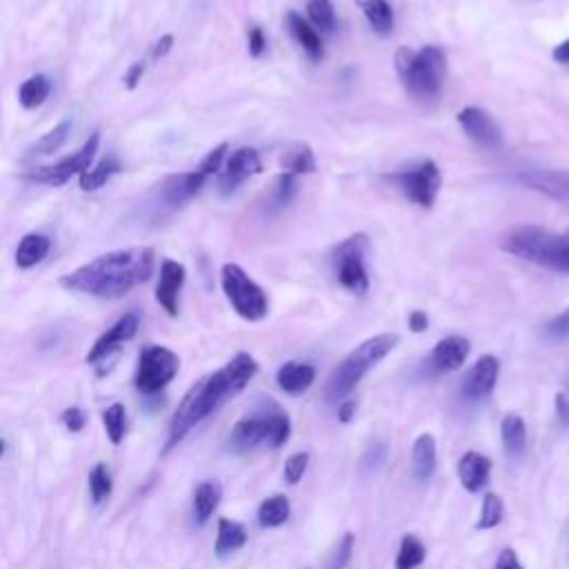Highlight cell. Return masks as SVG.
<instances>
[{"label": "cell", "instance_id": "obj_35", "mask_svg": "<svg viewBox=\"0 0 569 569\" xmlns=\"http://www.w3.org/2000/svg\"><path fill=\"white\" fill-rule=\"evenodd\" d=\"M112 489L114 480L108 465H105V462H96L90 471V494L94 505H103V503L112 496Z\"/></svg>", "mask_w": 569, "mask_h": 569}, {"label": "cell", "instance_id": "obj_11", "mask_svg": "<svg viewBox=\"0 0 569 569\" xmlns=\"http://www.w3.org/2000/svg\"><path fill=\"white\" fill-rule=\"evenodd\" d=\"M394 183L405 194L407 201L416 203L423 210H429L436 203L438 192H441L443 176L434 160H423L418 168L405 169L394 174Z\"/></svg>", "mask_w": 569, "mask_h": 569}, {"label": "cell", "instance_id": "obj_25", "mask_svg": "<svg viewBox=\"0 0 569 569\" xmlns=\"http://www.w3.org/2000/svg\"><path fill=\"white\" fill-rule=\"evenodd\" d=\"M49 249H52V240L47 236L27 234L16 249V265L21 270H31L47 258Z\"/></svg>", "mask_w": 569, "mask_h": 569}, {"label": "cell", "instance_id": "obj_28", "mask_svg": "<svg viewBox=\"0 0 569 569\" xmlns=\"http://www.w3.org/2000/svg\"><path fill=\"white\" fill-rule=\"evenodd\" d=\"M291 516L289 498L283 494H274V496L265 498L258 507V525L263 530H274V527L285 525Z\"/></svg>", "mask_w": 569, "mask_h": 569}, {"label": "cell", "instance_id": "obj_51", "mask_svg": "<svg viewBox=\"0 0 569 569\" xmlns=\"http://www.w3.org/2000/svg\"><path fill=\"white\" fill-rule=\"evenodd\" d=\"M356 416V402L354 401H342L339 405V420L341 423H351V418Z\"/></svg>", "mask_w": 569, "mask_h": 569}, {"label": "cell", "instance_id": "obj_8", "mask_svg": "<svg viewBox=\"0 0 569 569\" xmlns=\"http://www.w3.org/2000/svg\"><path fill=\"white\" fill-rule=\"evenodd\" d=\"M180 369V360L169 347L147 345L141 349L136 369V390L145 396H154L163 392L176 378Z\"/></svg>", "mask_w": 569, "mask_h": 569}, {"label": "cell", "instance_id": "obj_40", "mask_svg": "<svg viewBox=\"0 0 569 569\" xmlns=\"http://www.w3.org/2000/svg\"><path fill=\"white\" fill-rule=\"evenodd\" d=\"M307 465H309V454L307 452H296V454H291L289 458L285 461V480L289 485H296L300 483V478L305 476V471H307Z\"/></svg>", "mask_w": 569, "mask_h": 569}, {"label": "cell", "instance_id": "obj_36", "mask_svg": "<svg viewBox=\"0 0 569 569\" xmlns=\"http://www.w3.org/2000/svg\"><path fill=\"white\" fill-rule=\"evenodd\" d=\"M103 425H105V432H108L109 441H112L114 445H118V443L123 441L125 432H127V411H125V405L114 402V405L105 407Z\"/></svg>", "mask_w": 569, "mask_h": 569}, {"label": "cell", "instance_id": "obj_14", "mask_svg": "<svg viewBox=\"0 0 569 569\" xmlns=\"http://www.w3.org/2000/svg\"><path fill=\"white\" fill-rule=\"evenodd\" d=\"M138 327H141V318H138V314L134 312L125 314L123 318L116 321V325L109 327V330L94 342V347H91L85 360L90 365H99L103 363V360H108L109 356H112L114 351L123 345V342L132 341L134 336L138 334Z\"/></svg>", "mask_w": 569, "mask_h": 569}, {"label": "cell", "instance_id": "obj_44", "mask_svg": "<svg viewBox=\"0 0 569 569\" xmlns=\"http://www.w3.org/2000/svg\"><path fill=\"white\" fill-rule=\"evenodd\" d=\"M60 420H63L65 427H67L69 432H73V434L82 432L87 425V416H85V411L81 410V407H67V410L60 414Z\"/></svg>", "mask_w": 569, "mask_h": 569}, {"label": "cell", "instance_id": "obj_46", "mask_svg": "<svg viewBox=\"0 0 569 569\" xmlns=\"http://www.w3.org/2000/svg\"><path fill=\"white\" fill-rule=\"evenodd\" d=\"M145 69L147 65L142 63V60L134 63L132 67H129L127 76H125V87H127V90H136V85L142 81V76H145Z\"/></svg>", "mask_w": 569, "mask_h": 569}, {"label": "cell", "instance_id": "obj_39", "mask_svg": "<svg viewBox=\"0 0 569 569\" xmlns=\"http://www.w3.org/2000/svg\"><path fill=\"white\" fill-rule=\"evenodd\" d=\"M228 150H229L228 142H220L219 147H214V150H211L210 154H207L205 159L201 160L198 169H201L203 174H207V176L220 174V171H223V168H225V160H228Z\"/></svg>", "mask_w": 569, "mask_h": 569}, {"label": "cell", "instance_id": "obj_27", "mask_svg": "<svg viewBox=\"0 0 569 569\" xmlns=\"http://www.w3.org/2000/svg\"><path fill=\"white\" fill-rule=\"evenodd\" d=\"M360 9H363L365 18H367L369 27L376 31L378 36H390L394 31V9L387 0H363L360 3Z\"/></svg>", "mask_w": 569, "mask_h": 569}, {"label": "cell", "instance_id": "obj_41", "mask_svg": "<svg viewBox=\"0 0 569 569\" xmlns=\"http://www.w3.org/2000/svg\"><path fill=\"white\" fill-rule=\"evenodd\" d=\"M296 192H298V176L283 171V174L279 176V183H276V192H274L276 205L280 207L289 205L291 198L296 196Z\"/></svg>", "mask_w": 569, "mask_h": 569}, {"label": "cell", "instance_id": "obj_17", "mask_svg": "<svg viewBox=\"0 0 569 569\" xmlns=\"http://www.w3.org/2000/svg\"><path fill=\"white\" fill-rule=\"evenodd\" d=\"M518 180L525 185L527 189L545 194V196L554 198L558 203H567L569 205V171L558 169H534L522 171L518 174Z\"/></svg>", "mask_w": 569, "mask_h": 569}, {"label": "cell", "instance_id": "obj_4", "mask_svg": "<svg viewBox=\"0 0 569 569\" xmlns=\"http://www.w3.org/2000/svg\"><path fill=\"white\" fill-rule=\"evenodd\" d=\"M394 60L407 94L418 100H432L441 94L447 76V58L441 47L425 45L418 52L401 47Z\"/></svg>", "mask_w": 569, "mask_h": 569}, {"label": "cell", "instance_id": "obj_26", "mask_svg": "<svg viewBox=\"0 0 569 569\" xmlns=\"http://www.w3.org/2000/svg\"><path fill=\"white\" fill-rule=\"evenodd\" d=\"M247 543V530L240 525L238 521H229V518H219V534H216V556L225 558L229 554L238 552Z\"/></svg>", "mask_w": 569, "mask_h": 569}, {"label": "cell", "instance_id": "obj_22", "mask_svg": "<svg viewBox=\"0 0 569 569\" xmlns=\"http://www.w3.org/2000/svg\"><path fill=\"white\" fill-rule=\"evenodd\" d=\"M287 27H289L291 36H294L296 43L303 47V52L307 54L312 60H321L325 56V47H323L321 34L316 31V27L309 25L300 13L289 12L287 13Z\"/></svg>", "mask_w": 569, "mask_h": 569}, {"label": "cell", "instance_id": "obj_49", "mask_svg": "<svg viewBox=\"0 0 569 569\" xmlns=\"http://www.w3.org/2000/svg\"><path fill=\"white\" fill-rule=\"evenodd\" d=\"M171 47H174V36H171V34L160 36V39L156 40L154 49H151V56H154L156 60L165 58L171 52Z\"/></svg>", "mask_w": 569, "mask_h": 569}, {"label": "cell", "instance_id": "obj_5", "mask_svg": "<svg viewBox=\"0 0 569 569\" xmlns=\"http://www.w3.org/2000/svg\"><path fill=\"white\" fill-rule=\"evenodd\" d=\"M399 341L401 339L396 334H378L360 342L332 372L330 381L325 385V399L332 402L345 401L356 390V385L367 376L369 369L376 367L390 351L396 349Z\"/></svg>", "mask_w": 569, "mask_h": 569}, {"label": "cell", "instance_id": "obj_29", "mask_svg": "<svg viewBox=\"0 0 569 569\" xmlns=\"http://www.w3.org/2000/svg\"><path fill=\"white\" fill-rule=\"evenodd\" d=\"M501 438H503V445H505L507 454L521 456L527 445L525 420H522L518 414H507L505 418L501 420Z\"/></svg>", "mask_w": 569, "mask_h": 569}, {"label": "cell", "instance_id": "obj_31", "mask_svg": "<svg viewBox=\"0 0 569 569\" xmlns=\"http://www.w3.org/2000/svg\"><path fill=\"white\" fill-rule=\"evenodd\" d=\"M120 169H123V165H120V160L116 156H105L103 160H99L94 168L81 176V189L82 192H96L103 185H108Z\"/></svg>", "mask_w": 569, "mask_h": 569}, {"label": "cell", "instance_id": "obj_32", "mask_svg": "<svg viewBox=\"0 0 569 569\" xmlns=\"http://www.w3.org/2000/svg\"><path fill=\"white\" fill-rule=\"evenodd\" d=\"M280 165H283V171L298 176V178L300 176L314 174V171L318 169L312 147L305 145V142H298V145H294L291 150H287Z\"/></svg>", "mask_w": 569, "mask_h": 569}, {"label": "cell", "instance_id": "obj_38", "mask_svg": "<svg viewBox=\"0 0 569 569\" xmlns=\"http://www.w3.org/2000/svg\"><path fill=\"white\" fill-rule=\"evenodd\" d=\"M503 516H505V505H503L501 496L498 494H485L483 498V510H480V518L476 522L478 530H494L503 522Z\"/></svg>", "mask_w": 569, "mask_h": 569}, {"label": "cell", "instance_id": "obj_12", "mask_svg": "<svg viewBox=\"0 0 569 569\" xmlns=\"http://www.w3.org/2000/svg\"><path fill=\"white\" fill-rule=\"evenodd\" d=\"M263 163L261 156L254 147H240V150L231 151L229 159L225 160V168L219 174V189L223 196L234 194L240 185L252 176L261 174Z\"/></svg>", "mask_w": 569, "mask_h": 569}, {"label": "cell", "instance_id": "obj_9", "mask_svg": "<svg viewBox=\"0 0 569 569\" xmlns=\"http://www.w3.org/2000/svg\"><path fill=\"white\" fill-rule=\"evenodd\" d=\"M365 252H367V236L365 234L349 236L334 249L336 279L351 294H365L369 289Z\"/></svg>", "mask_w": 569, "mask_h": 569}, {"label": "cell", "instance_id": "obj_10", "mask_svg": "<svg viewBox=\"0 0 569 569\" xmlns=\"http://www.w3.org/2000/svg\"><path fill=\"white\" fill-rule=\"evenodd\" d=\"M100 145V134H91L90 141L76 151V154L67 156V159L58 160L54 165H45V168H36L31 169L30 174H25L22 178L27 180H34V183H43L49 185V187H60L65 185L67 180H72L73 176L81 178L85 171H90L94 168V159H96V151H99Z\"/></svg>", "mask_w": 569, "mask_h": 569}, {"label": "cell", "instance_id": "obj_21", "mask_svg": "<svg viewBox=\"0 0 569 569\" xmlns=\"http://www.w3.org/2000/svg\"><path fill=\"white\" fill-rule=\"evenodd\" d=\"M316 381V369L307 363H296L289 360L276 372V383L280 390L289 396H300L309 390Z\"/></svg>", "mask_w": 569, "mask_h": 569}, {"label": "cell", "instance_id": "obj_33", "mask_svg": "<svg viewBox=\"0 0 569 569\" xmlns=\"http://www.w3.org/2000/svg\"><path fill=\"white\" fill-rule=\"evenodd\" d=\"M69 132H72V123L69 120H63L56 127L49 129L43 138L34 142V145L27 150V159H34V156H52L54 151H58L63 147V142L67 141Z\"/></svg>", "mask_w": 569, "mask_h": 569}, {"label": "cell", "instance_id": "obj_24", "mask_svg": "<svg viewBox=\"0 0 569 569\" xmlns=\"http://www.w3.org/2000/svg\"><path fill=\"white\" fill-rule=\"evenodd\" d=\"M223 498V485L219 480H203L194 492V521L196 525H205L220 505Z\"/></svg>", "mask_w": 569, "mask_h": 569}, {"label": "cell", "instance_id": "obj_15", "mask_svg": "<svg viewBox=\"0 0 569 569\" xmlns=\"http://www.w3.org/2000/svg\"><path fill=\"white\" fill-rule=\"evenodd\" d=\"M498 372H501V363L496 356L485 354L471 365L470 372L462 378V396L467 401H480L487 399L494 392L498 381Z\"/></svg>", "mask_w": 569, "mask_h": 569}, {"label": "cell", "instance_id": "obj_20", "mask_svg": "<svg viewBox=\"0 0 569 569\" xmlns=\"http://www.w3.org/2000/svg\"><path fill=\"white\" fill-rule=\"evenodd\" d=\"M492 474V461L480 452H467L458 461V480L470 494L480 492Z\"/></svg>", "mask_w": 569, "mask_h": 569}, {"label": "cell", "instance_id": "obj_1", "mask_svg": "<svg viewBox=\"0 0 569 569\" xmlns=\"http://www.w3.org/2000/svg\"><path fill=\"white\" fill-rule=\"evenodd\" d=\"M256 374V358H254L252 354H247V351H238L228 365H223L220 369H216V372L201 378V381L185 394L178 410L171 416L169 434L168 441H165L163 454H168V452L174 450L178 443H183V438L187 436L196 425H201L203 420L210 418V416L214 414V411H219L225 402L234 399V396H238L240 392L254 381Z\"/></svg>", "mask_w": 569, "mask_h": 569}, {"label": "cell", "instance_id": "obj_48", "mask_svg": "<svg viewBox=\"0 0 569 569\" xmlns=\"http://www.w3.org/2000/svg\"><path fill=\"white\" fill-rule=\"evenodd\" d=\"M496 569H522L521 561H518L516 552H513L512 547L503 549L501 556H498V561H496Z\"/></svg>", "mask_w": 569, "mask_h": 569}, {"label": "cell", "instance_id": "obj_34", "mask_svg": "<svg viewBox=\"0 0 569 569\" xmlns=\"http://www.w3.org/2000/svg\"><path fill=\"white\" fill-rule=\"evenodd\" d=\"M425 556H427V549L420 543V539L416 536L407 534L402 536L401 547H399V556H396V569H416L425 563Z\"/></svg>", "mask_w": 569, "mask_h": 569}, {"label": "cell", "instance_id": "obj_47", "mask_svg": "<svg viewBox=\"0 0 569 569\" xmlns=\"http://www.w3.org/2000/svg\"><path fill=\"white\" fill-rule=\"evenodd\" d=\"M407 323H410V330L414 332V334H423L429 327V316L425 312H420V309H416V312L410 314Z\"/></svg>", "mask_w": 569, "mask_h": 569}, {"label": "cell", "instance_id": "obj_30", "mask_svg": "<svg viewBox=\"0 0 569 569\" xmlns=\"http://www.w3.org/2000/svg\"><path fill=\"white\" fill-rule=\"evenodd\" d=\"M52 94V82L43 73H36V76L27 78L25 82L18 90V103L25 109H39L45 100Z\"/></svg>", "mask_w": 569, "mask_h": 569}, {"label": "cell", "instance_id": "obj_3", "mask_svg": "<svg viewBox=\"0 0 569 569\" xmlns=\"http://www.w3.org/2000/svg\"><path fill=\"white\" fill-rule=\"evenodd\" d=\"M501 247L527 263L569 274V234H554L536 225H522L503 236Z\"/></svg>", "mask_w": 569, "mask_h": 569}, {"label": "cell", "instance_id": "obj_2", "mask_svg": "<svg viewBox=\"0 0 569 569\" xmlns=\"http://www.w3.org/2000/svg\"><path fill=\"white\" fill-rule=\"evenodd\" d=\"M154 261L156 252L151 247L118 249V252L103 254L87 265L65 274L60 279V285L69 291L94 296V298H123L134 287L151 279Z\"/></svg>", "mask_w": 569, "mask_h": 569}, {"label": "cell", "instance_id": "obj_13", "mask_svg": "<svg viewBox=\"0 0 569 569\" xmlns=\"http://www.w3.org/2000/svg\"><path fill=\"white\" fill-rule=\"evenodd\" d=\"M458 125L462 127V132L471 138L478 147L483 150H501L503 147V132L496 125V120L492 118L485 109L480 108H465L461 109L456 116Z\"/></svg>", "mask_w": 569, "mask_h": 569}, {"label": "cell", "instance_id": "obj_45", "mask_svg": "<svg viewBox=\"0 0 569 569\" xmlns=\"http://www.w3.org/2000/svg\"><path fill=\"white\" fill-rule=\"evenodd\" d=\"M267 47V39L265 34H263L261 27H252L249 30V54H252L254 58L263 56V52H265Z\"/></svg>", "mask_w": 569, "mask_h": 569}, {"label": "cell", "instance_id": "obj_6", "mask_svg": "<svg viewBox=\"0 0 569 569\" xmlns=\"http://www.w3.org/2000/svg\"><path fill=\"white\" fill-rule=\"evenodd\" d=\"M291 420L279 405L267 401L256 411L243 416L229 434V450L236 454L256 450L261 445L280 447L289 441Z\"/></svg>", "mask_w": 569, "mask_h": 569}, {"label": "cell", "instance_id": "obj_43", "mask_svg": "<svg viewBox=\"0 0 569 569\" xmlns=\"http://www.w3.org/2000/svg\"><path fill=\"white\" fill-rule=\"evenodd\" d=\"M351 552H354V534L347 531V534L342 536L339 547H336L334 558H332V569H345L347 563L351 561Z\"/></svg>", "mask_w": 569, "mask_h": 569}, {"label": "cell", "instance_id": "obj_37", "mask_svg": "<svg viewBox=\"0 0 569 569\" xmlns=\"http://www.w3.org/2000/svg\"><path fill=\"white\" fill-rule=\"evenodd\" d=\"M307 16L312 25L321 31L336 30V12L332 0H307Z\"/></svg>", "mask_w": 569, "mask_h": 569}, {"label": "cell", "instance_id": "obj_18", "mask_svg": "<svg viewBox=\"0 0 569 569\" xmlns=\"http://www.w3.org/2000/svg\"><path fill=\"white\" fill-rule=\"evenodd\" d=\"M207 178H210V176L203 174L198 168L194 171H187V174L169 176L163 183V187H160V198H163L165 205L169 207L185 205V203L192 201V198L205 187Z\"/></svg>", "mask_w": 569, "mask_h": 569}, {"label": "cell", "instance_id": "obj_50", "mask_svg": "<svg viewBox=\"0 0 569 569\" xmlns=\"http://www.w3.org/2000/svg\"><path fill=\"white\" fill-rule=\"evenodd\" d=\"M556 418L563 427H569V396L567 394H556Z\"/></svg>", "mask_w": 569, "mask_h": 569}, {"label": "cell", "instance_id": "obj_23", "mask_svg": "<svg viewBox=\"0 0 569 569\" xmlns=\"http://www.w3.org/2000/svg\"><path fill=\"white\" fill-rule=\"evenodd\" d=\"M436 438L432 434H420L411 447V467H414V476L418 480H429L436 471Z\"/></svg>", "mask_w": 569, "mask_h": 569}, {"label": "cell", "instance_id": "obj_19", "mask_svg": "<svg viewBox=\"0 0 569 569\" xmlns=\"http://www.w3.org/2000/svg\"><path fill=\"white\" fill-rule=\"evenodd\" d=\"M470 349L471 345L467 339H462V336H447V339L438 341L434 345L429 363H432L434 372L438 374L456 372V369H461L465 365Z\"/></svg>", "mask_w": 569, "mask_h": 569}, {"label": "cell", "instance_id": "obj_52", "mask_svg": "<svg viewBox=\"0 0 569 569\" xmlns=\"http://www.w3.org/2000/svg\"><path fill=\"white\" fill-rule=\"evenodd\" d=\"M552 56H554V60H556V63L569 65V39L565 40V43H561L556 49H554Z\"/></svg>", "mask_w": 569, "mask_h": 569}, {"label": "cell", "instance_id": "obj_7", "mask_svg": "<svg viewBox=\"0 0 569 569\" xmlns=\"http://www.w3.org/2000/svg\"><path fill=\"white\" fill-rule=\"evenodd\" d=\"M220 285H223L229 305L243 321L261 323L263 318H267L270 298L256 280L249 279L243 267L236 263H225L220 270Z\"/></svg>", "mask_w": 569, "mask_h": 569}, {"label": "cell", "instance_id": "obj_16", "mask_svg": "<svg viewBox=\"0 0 569 569\" xmlns=\"http://www.w3.org/2000/svg\"><path fill=\"white\" fill-rule=\"evenodd\" d=\"M185 279H187V272L180 263L165 258L160 263V279L156 285V300H159L160 307L169 314L171 318L178 316V296L183 291Z\"/></svg>", "mask_w": 569, "mask_h": 569}, {"label": "cell", "instance_id": "obj_42", "mask_svg": "<svg viewBox=\"0 0 569 569\" xmlns=\"http://www.w3.org/2000/svg\"><path fill=\"white\" fill-rule=\"evenodd\" d=\"M543 334L547 336L549 341L569 339V307L563 309L561 314H556V316H554L552 321L543 327Z\"/></svg>", "mask_w": 569, "mask_h": 569}]
</instances>
